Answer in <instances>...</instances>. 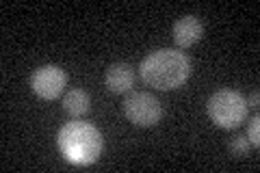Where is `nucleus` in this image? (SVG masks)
Returning <instances> with one entry per match:
<instances>
[{
	"mask_svg": "<svg viewBox=\"0 0 260 173\" xmlns=\"http://www.w3.org/2000/svg\"><path fill=\"white\" fill-rule=\"evenodd\" d=\"M104 85L111 93H128L135 85V70L128 63H113L104 74Z\"/></svg>",
	"mask_w": 260,
	"mask_h": 173,
	"instance_id": "0eeeda50",
	"label": "nucleus"
},
{
	"mask_svg": "<svg viewBox=\"0 0 260 173\" xmlns=\"http://www.w3.org/2000/svg\"><path fill=\"white\" fill-rule=\"evenodd\" d=\"M258 100H260V95H258V91H254V93H251V97H249L247 106H251V109H258Z\"/></svg>",
	"mask_w": 260,
	"mask_h": 173,
	"instance_id": "9b49d317",
	"label": "nucleus"
},
{
	"mask_svg": "<svg viewBox=\"0 0 260 173\" xmlns=\"http://www.w3.org/2000/svg\"><path fill=\"white\" fill-rule=\"evenodd\" d=\"M65 85H68V76L59 65H42L30 76L32 93L42 100H56L65 91Z\"/></svg>",
	"mask_w": 260,
	"mask_h": 173,
	"instance_id": "39448f33",
	"label": "nucleus"
},
{
	"mask_svg": "<svg viewBox=\"0 0 260 173\" xmlns=\"http://www.w3.org/2000/svg\"><path fill=\"white\" fill-rule=\"evenodd\" d=\"M258 121L260 119L254 117V119H251V123H249V128H247V139H249V143L254 147H258V143H260V123Z\"/></svg>",
	"mask_w": 260,
	"mask_h": 173,
	"instance_id": "9d476101",
	"label": "nucleus"
},
{
	"mask_svg": "<svg viewBox=\"0 0 260 173\" xmlns=\"http://www.w3.org/2000/svg\"><path fill=\"white\" fill-rule=\"evenodd\" d=\"M204 37V26H202L200 18L195 15H184L174 24V41L178 48H191Z\"/></svg>",
	"mask_w": 260,
	"mask_h": 173,
	"instance_id": "423d86ee",
	"label": "nucleus"
},
{
	"mask_svg": "<svg viewBox=\"0 0 260 173\" xmlns=\"http://www.w3.org/2000/svg\"><path fill=\"white\" fill-rule=\"evenodd\" d=\"M91 109V97L83 89H72L63 95V111L70 115V117H83Z\"/></svg>",
	"mask_w": 260,
	"mask_h": 173,
	"instance_id": "6e6552de",
	"label": "nucleus"
},
{
	"mask_svg": "<svg viewBox=\"0 0 260 173\" xmlns=\"http://www.w3.org/2000/svg\"><path fill=\"white\" fill-rule=\"evenodd\" d=\"M247 100L239 91H232V89H221V91L213 93L206 104L208 117L223 130L239 128L247 117Z\"/></svg>",
	"mask_w": 260,
	"mask_h": 173,
	"instance_id": "7ed1b4c3",
	"label": "nucleus"
},
{
	"mask_svg": "<svg viewBox=\"0 0 260 173\" xmlns=\"http://www.w3.org/2000/svg\"><path fill=\"white\" fill-rule=\"evenodd\" d=\"M56 145H59L61 156L68 162L93 164L102 154V134L95 126L87 121H70L56 134Z\"/></svg>",
	"mask_w": 260,
	"mask_h": 173,
	"instance_id": "f03ea898",
	"label": "nucleus"
},
{
	"mask_svg": "<svg viewBox=\"0 0 260 173\" xmlns=\"http://www.w3.org/2000/svg\"><path fill=\"white\" fill-rule=\"evenodd\" d=\"M124 115L130 123L139 128H152L156 126L162 117L160 102L152 93L145 91H135L124 100Z\"/></svg>",
	"mask_w": 260,
	"mask_h": 173,
	"instance_id": "20e7f679",
	"label": "nucleus"
},
{
	"mask_svg": "<svg viewBox=\"0 0 260 173\" xmlns=\"http://www.w3.org/2000/svg\"><path fill=\"white\" fill-rule=\"evenodd\" d=\"M251 150V143H249V139L247 136H234L232 141H230V152L232 156H237V158H243V156H247V152Z\"/></svg>",
	"mask_w": 260,
	"mask_h": 173,
	"instance_id": "1a4fd4ad",
	"label": "nucleus"
},
{
	"mask_svg": "<svg viewBox=\"0 0 260 173\" xmlns=\"http://www.w3.org/2000/svg\"><path fill=\"white\" fill-rule=\"evenodd\" d=\"M191 74L189 56L180 50H156L148 54L139 65V76L148 87L158 91H174L182 87Z\"/></svg>",
	"mask_w": 260,
	"mask_h": 173,
	"instance_id": "f257e3e1",
	"label": "nucleus"
}]
</instances>
